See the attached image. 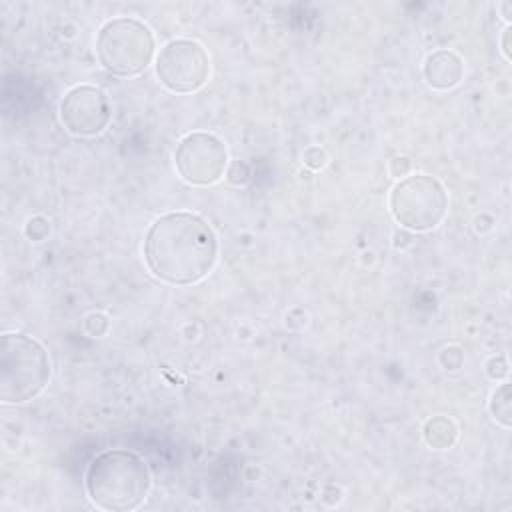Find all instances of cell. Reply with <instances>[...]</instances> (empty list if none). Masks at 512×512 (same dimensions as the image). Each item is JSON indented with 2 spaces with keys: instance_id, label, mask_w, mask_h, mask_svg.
Masks as SVG:
<instances>
[{
  "instance_id": "obj_1",
  "label": "cell",
  "mask_w": 512,
  "mask_h": 512,
  "mask_svg": "<svg viewBox=\"0 0 512 512\" xmlns=\"http://www.w3.org/2000/svg\"><path fill=\"white\" fill-rule=\"evenodd\" d=\"M216 256L218 240L212 226L192 212L162 214L144 236V260L150 272L168 284L202 280Z\"/></svg>"
},
{
  "instance_id": "obj_2",
  "label": "cell",
  "mask_w": 512,
  "mask_h": 512,
  "mask_svg": "<svg viewBox=\"0 0 512 512\" xmlns=\"http://www.w3.org/2000/svg\"><path fill=\"white\" fill-rule=\"evenodd\" d=\"M84 484L96 508L126 512L138 508L148 496L150 470L140 454L128 448H110L90 460Z\"/></svg>"
},
{
  "instance_id": "obj_4",
  "label": "cell",
  "mask_w": 512,
  "mask_h": 512,
  "mask_svg": "<svg viewBox=\"0 0 512 512\" xmlns=\"http://www.w3.org/2000/svg\"><path fill=\"white\" fill-rule=\"evenodd\" d=\"M96 56L116 76L140 74L154 56L152 30L130 16L112 18L98 30Z\"/></svg>"
},
{
  "instance_id": "obj_5",
  "label": "cell",
  "mask_w": 512,
  "mask_h": 512,
  "mask_svg": "<svg viewBox=\"0 0 512 512\" xmlns=\"http://www.w3.org/2000/svg\"><path fill=\"white\" fill-rule=\"evenodd\" d=\"M390 212L394 220L414 232L436 228L448 212L444 186L428 174L402 178L390 192Z\"/></svg>"
},
{
  "instance_id": "obj_3",
  "label": "cell",
  "mask_w": 512,
  "mask_h": 512,
  "mask_svg": "<svg viewBox=\"0 0 512 512\" xmlns=\"http://www.w3.org/2000/svg\"><path fill=\"white\" fill-rule=\"evenodd\" d=\"M50 380L44 346L26 334L8 332L0 340V400L22 404L38 396Z\"/></svg>"
},
{
  "instance_id": "obj_11",
  "label": "cell",
  "mask_w": 512,
  "mask_h": 512,
  "mask_svg": "<svg viewBox=\"0 0 512 512\" xmlns=\"http://www.w3.org/2000/svg\"><path fill=\"white\" fill-rule=\"evenodd\" d=\"M490 414L500 426L510 428V424H512V396H510V384L508 382L494 390V394L490 398Z\"/></svg>"
},
{
  "instance_id": "obj_6",
  "label": "cell",
  "mask_w": 512,
  "mask_h": 512,
  "mask_svg": "<svg viewBox=\"0 0 512 512\" xmlns=\"http://www.w3.org/2000/svg\"><path fill=\"white\" fill-rule=\"evenodd\" d=\"M210 60L196 40H170L156 56V76L172 92H194L206 80Z\"/></svg>"
},
{
  "instance_id": "obj_7",
  "label": "cell",
  "mask_w": 512,
  "mask_h": 512,
  "mask_svg": "<svg viewBox=\"0 0 512 512\" xmlns=\"http://www.w3.org/2000/svg\"><path fill=\"white\" fill-rule=\"evenodd\" d=\"M178 174L196 186H208L220 180L228 164L224 142L210 132L186 134L174 152Z\"/></svg>"
},
{
  "instance_id": "obj_12",
  "label": "cell",
  "mask_w": 512,
  "mask_h": 512,
  "mask_svg": "<svg viewBox=\"0 0 512 512\" xmlns=\"http://www.w3.org/2000/svg\"><path fill=\"white\" fill-rule=\"evenodd\" d=\"M304 164H308L310 168H322L326 164V154L322 148L318 146H310L306 152H304Z\"/></svg>"
},
{
  "instance_id": "obj_13",
  "label": "cell",
  "mask_w": 512,
  "mask_h": 512,
  "mask_svg": "<svg viewBox=\"0 0 512 512\" xmlns=\"http://www.w3.org/2000/svg\"><path fill=\"white\" fill-rule=\"evenodd\" d=\"M508 38H510V28L504 30V40H502V52L510 60V48H508Z\"/></svg>"
},
{
  "instance_id": "obj_10",
  "label": "cell",
  "mask_w": 512,
  "mask_h": 512,
  "mask_svg": "<svg viewBox=\"0 0 512 512\" xmlns=\"http://www.w3.org/2000/svg\"><path fill=\"white\" fill-rule=\"evenodd\" d=\"M456 434L458 432H456L454 422L450 418H446V416H434L424 426V440H426V444L432 446V448H438V450L450 448L454 444V440H456Z\"/></svg>"
},
{
  "instance_id": "obj_9",
  "label": "cell",
  "mask_w": 512,
  "mask_h": 512,
  "mask_svg": "<svg viewBox=\"0 0 512 512\" xmlns=\"http://www.w3.org/2000/svg\"><path fill=\"white\" fill-rule=\"evenodd\" d=\"M462 72V60L452 50H436L424 62V78L432 88L438 90H448L456 86L462 78Z\"/></svg>"
},
{
  "instance_id": "obj_8",
  "label": "cell",
  "mask_w": 512,
  "mask_h": 512,
  "mask_svg": "<svg viewBox=\"0 0 512 512\" xmlns=\"http://www.w3.org/2000/svg\"><path fill=\"white\" fill-rule=\"evenodd\" d=\"M112 116L108 96L90 84L70 88L60 102V120L76 136L100 134Z\"/></svg>"
}]
</instances>
